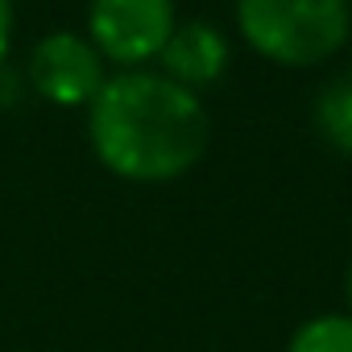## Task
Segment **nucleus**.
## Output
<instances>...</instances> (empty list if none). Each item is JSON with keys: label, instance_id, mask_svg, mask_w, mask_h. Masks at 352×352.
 <instances>
[{"label": "nucleus", "instance_id": "f257e3e1", "mask_svg": "<svg viewBox=\"0 0 352 352\" xmlns=\"http://www.w3.org/2000/svg\"><path fill=\"white\" fill-rule=\"evenodd\" d=\"M96 157L129 183H170L208 149V112L166 75L124 71L104 79L87 116Z\"/></svg>", "mask_w": 352, "mask_h": 352}, {"label": "nucleus", "instance_id": "f03ea898", "mask_svg": "<svg viewBox=\"0 0 352 352\" xmlns=\"http://www.w3.org/2000/svg\"><path fill=\"white\" fill-rule=\"evenodd\" d=\"M245 42L286 67H315L331 58L352 30L348 0H236Z\"/></svg>", "mask_w": 352, "mask_h": 352}, {"label": "nucleus", "instance_id": "7ed1b4c3", "mask_svg": "<svg viewBox=\"0 0 352 352\" xmlns=\"http://www.w3.org/2000/svg\"><path fill=\"white\" fill-rule=\"evenodd\" d=\"M174 34V0H91V46L112 63L157 58Z\"/></svg>", "mask_w": 352, "mask_h": 352}, {"label": "nucleus", "instance_id": "20e7f679", "mask_svg": "<svg viewBox=\"0 0 352 352\" xmlns=\"http://www.w3.org/2000/svg\"><path fill=\"white\" fill-rule=\"evenodd\" d=\"M30 79L50 104H91L104 87V58L75 34H50L34 46Z\"/></svg>", "mask_w": 352, "mask_h": 352}, {"label": "nucleus", "instance_id": "39448f33", "mask_svg": "<svg viewBox=\"0 0 352 352\" xmlns=\"http://www.w3.org/2000/svg\"><path fill=\"white\" fill-rule=\"evenodd\" d=\"M157 58L166 63V79H174L179 87L195 91V87H208V83H216L224 75L228 46H224V38L212 25L187 21V25H174V34L162 46Z\"/></svg>", "mask_w": 352, "mask_h": 352}, {"label": "nucleus", "instance_id": "423d86ee", "mask_svg": "<svg viewBox=\"0 0 352 352\" xmlns=\"http://www.w3.org/2000/svg\"><path fill=\"white\" fill-rule=\"evenodd\" d=\"M315 124L327 145L352 157V67L340 71L315 100Z\"/></svg>", "mask_w": 352, "mask_h": 352}, {"label": "nucleus", "instance_id": "0eeeda50", "mask_svg": "<svg viewBox=\"0 0 352 352\" xmlns=\"http://www.w3.org/2000/svg\"><path fill=\"white\" fill-rule=\"evenodd\" d=\"M286 352H352V315H315L307 319Z\"/></svg>", "mask_w": 352, "mask_h": 352}, {"label": "nucleus", "instance_id": "6e6552de", "mask_svg": "<svg viewBox=\"0 0 352 352\" xmlns=\"http://www.w3.org/2000/svg\"><path fill=\"white\" fill-rule=\"evenodd\" d=\"M9 42H13V0H0V63L9 54Z\"/></svg>", "mask_w": 352, "mask_h": 352}, {"label": "nucleus", "instance_id": "1a4fd4ad", "mask_svg": "<svg viewBox=\"0 0 352 352\" xmlns=\"http://www.w3.org/2000/svg\"><path fill=\"white\" fill-rule=\"evenodd\" d=\"M344 294H348V315H352V261H348V278H344Z\"/></svg>", "mask_w": 352, "mask_h": 352}]
</instances>
